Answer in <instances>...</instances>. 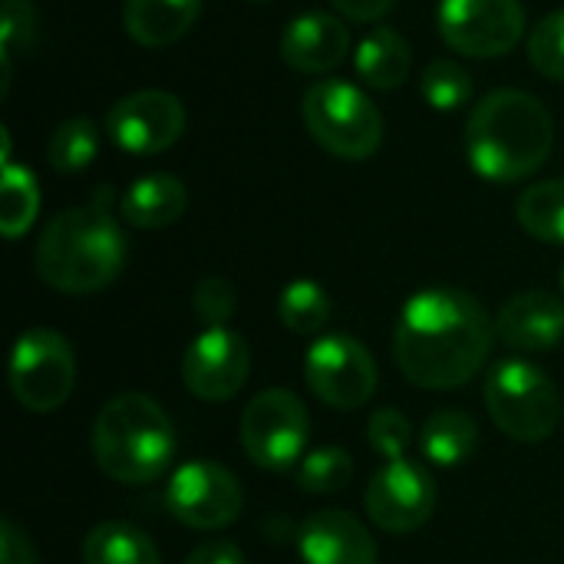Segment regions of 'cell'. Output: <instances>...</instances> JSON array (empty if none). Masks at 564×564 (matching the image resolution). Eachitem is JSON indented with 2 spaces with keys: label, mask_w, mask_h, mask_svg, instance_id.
<instances>
[{
  "label": "cell",
  "mask_w": 564,
  "mask_h": 564,
  "mask_svg": "<svg viewBox=\"0 0 564 564\" xmlns=\"http://www.w3.org/2000/svg\"><path fill=\"white\" fill-rule=\"evenodd\" d=\"M496 321L459 288H426L413 294L393 327V360L423 390L466 387L489 360Z\"/></svg>",
  "instance_id": "6da1fadb"
},
{
  "label": "cell",
  "mask_w": 564,
  "mask_h": 564,
  "mask_svg": "<svg viewBox=\"0 0 564 564\" xmlns=\"http://www.w3.org/2000/svg\"><path fill=\"white\" fill-rule=\"evenodd\" d=\"M552 149L555 119L525 89H492L466 119V159L486 182H522L549 162Z\"/></svg>",
  "instance_id": "7a4b0ae2"
},
{
  "label": "cell",
  "mask_w": 564,
  "mask_h": 564,
  "mask_svg": "<svg viewBox=\"0 0 564 564\" xmlns=\"http://www.w3.org/2000/svg\"><path fill=\"white\" fill-rule=\"evenodd\" d=\"M129 258L122 225L102 205L66 208L46 221L36 241V274L63 294H96L109 288Z\"/></svg>",
  "instance_id": "3957f363"
},
{
  "label": "cell",
  "mask_w": 564,
  "mask_h": 564,
  "mask_svg": "<svg viewBox=\"0 0 564 564\" xmlns=\"http://www.w3.org/2000/svg\"><path fill=\"white\" fill-rule=\"evenodd\" d=\"M178 436L169 413L145 393L112 397L93 423V459L119 486H149L169 473Z\"/></svg>",
  "instance_id": "277c9868"
},
{
  "label": "cell",
  "mask_w": 564,
  "mask_h": 564,
  "mask_svg": "<svg viewBox=\"0 0 564 564\" xmlns=\"http://www.w3.org/2000/svg\"><path fill=\"white\" fill-rule=\"evenodd\" d=\"M301 112L311 139L334 159L364 162L383 142V116L377 102L347 79H317L304 93Z\"/></svg>",
  "instance_id": "5b68a950"
},
{
  "label": "cell",
  "mask_w": 564,
  "mask_h": 564,
  "mask_svg": "<svg viewBox=\"0 0 564 564\" xmlns=\"http://www.w3.org/2000/svg\"><path fill=\"white\" fill-rule=\"evenodd\" d=\"M486 406L492 423L516 443H545L558 420L562 400L545 370L529 360H502L486 377Z\"/></svg>",
  "instance_id": "8992f818"
},
{
  "label": "cell",
  "mask_w": 564,
  "mask_h": 564,
  "mask_svg": "<svg viewBox=\"0 0 564 564\" xmlns=\"http://www.w3.org/2000/svg\"><path fill=\"white\" fill-rule=\"evenodd\" d=\"M76 387V357L63 334L30 327L10 354V390L30 413H56Z\"/></svg>",
  "instance_id": "52a82bcc"
},
{
  "label": "cell",
  "mask_w": 564,
  "mask_h": 564,
  "mask_svg": "<svg viewBox=\"0 0 564 564\" xmlns=\"http://www.w3.org/2000/svg\"><path fill=\"white\" fill-rule=\"evenodd\" d=\"M311 440V413L284 387H271L258 393L241 413V446L248 459L268 473H284L297 466L307 453Z\"/></svg>",
  "instance_id": "ba28073f"
},
{
  "label": "cell",
  "mask_w": 564,
  "mask_h": 564,
  "mask_svg": "<svg viewBox=\"0 0 564 564\" xmlns=\"http://www.w3.org/2000/svg\"><path fill=\"white\" fill-rule=\"evenodd\" d=\"M311 393L334 410H360L377 393V364L350 334H324L304 357Z\"/></svg>",
  "instance_id": "9c48e42d"
},
{
  "label": "cell",
  "mask_w": 564,
  "mask_h": 564,
  "mask_svg": "<svg viewBox=\"0 0 564 564\" xmlns=\"http://www.w3.org/2000/svg\"><path fill=\"white\" fill-rule=\"evenodd\" d=\"M440 33L463 56L496 59L512 53L525 36L519 0H440Z\"/></svg>",
  "instance_id": "30bf717a"
},
{
  "label": "cell",
  "mask_w": 564,
  "mask_h": 564,
  "mask_svg": "<svg viewBox=\"0 0 564 564\" xmlns=\"http://www.w3.org/2000/svg\"><path fill=\"white\" fill-rule=\"evenodd\" d=\"M165 509L188 529L215 532L238 522L245 492L225 466L212 459H192L172 473L165 486Z\"/></svg>",
  "instance_id": "8fae6325"
},
{
  "label": "cell",
  "mask_w": 564,
  "mask_h": 564,
  "mask_svg": "<svg viewBox=\"0 0 564 564\" xmlns=\"http://www.w3.org/2000/svg\"><path fill=\"white\" fill-rule=\"evenodd\" d=\"M188 116L178 96L165 89H139L112 102L106 135L129 155H159L185 135Z\"/></svg>",
  "instance_id": "7c38bea8"
},
{
  "label": "cell",
  "mask_w": 564,
  "mask_h": 564,
  "mask_svg": "<svg viewBox=\"0 0 564 564\" xmlns=\"http://www.w3.org/2000/svg\"><path fill=\"white\" fill-rule=\"evenodd\" d=\"M370 522L390 535H410L423 529L436 512V482L426 466L413 459L387 463L364 492Z\"/></svg>",
  "instance_id": "4fadbf2b"
},
{
  "label": "cell",
  "mask_w": 564,
  "mask_h": 564,
  "mask_svg": "<svg viewBox=\"0 0 564 564\" xmlns=\"http://www.w3.org/2000/svg\"><path fill=\"white\" fill-rule=\"evenodd\" d=\"M251 373L248 340L231 327H205L182 354V383L205 403H225L241 393Z\"/></svg>",
  "instance_id": "5bb4252c"
},
{
  "label": "cell",
  "mask_w": 564,
  "mask_h": 564,
  "mask_svg": "<svg viewBox=\"0 0 564 564\" xmlns=\"http://www.w3.org/2000/svg\"><path fill=\"white\" fill-rule=\"evenodd\" d=\"M297 552L304 564H377V542L344 509H321L297 529Z\"/></svg>",
  "instance_id": "9a60e30c"
},
{
  "label": "cell",
  "mask_w": 564,
  "mask_h": 564,
  "mask_svg": "<svg viewBox=\"0 0 564 564\" xmlns=\"http://www.w3.org/2000/svg\"><path fill=\"white\" fill-rule=\"evenodd\" d=\"M350 53V30L340 17L307 10L294 17L281 33V56L291 69L321 76L337 69Z\"/></svg>",
  "instance_id": "2e32d148"
},
{
  "label": "cell",
  "mask_w": 564,
  "mask_h": 564,
  "mask_svg": "<svg viewBox=\"0 0 564 564\" xmlns=\"http://www.w3.org/2000/svg\"><path fill=\"white\" fill-rule=\"evenodd\" d=\"M496 337L519 354H545L564 340V301L549 291L509 297L496 317Z\"/></svg>",
  "instance_id": "e0dca14e"
},
{
  "label": "cell",
  "mask_w": 564,
  "mask_h": 564,
  "mask_svg": "<svg viewBox=\"0 0 564 564\" xmlns=\"http://www.w3.org/2000/svg\"><path fill=\"white\" fill-rule=\"evenodd\" d=\"M188 208V188L172 172H149L135 178L119 202V215L126 225L152 231L175 225Z\"/></svg>",
  "instance_id": "ac0fdd59"
},
{
  "label": "cell",
  "mask_w": 564,
  "mask_h": 564,
  "mask_svg": "<svg viewBox=\"0 0 564 564\" xmlns=\"http://www.w3.org/2000/svg\"><path fill=\"white\" fill-rule=\"evenodd\" d=\"M202 0H126L122 26L126 33L149 50L178 43L198 20Z\"/></svg>",
  "instance_id": "d6986e66"
},
{
  "label": "cell",
  "mask_w": 564,
  "mask_h": 564,
  "mask_svg": "<svg viewBox=\"0 0 564 564\" xmlns=\"http://www.w3.org/2000/svg\"><path fill=\"white\" fill-rule=\"evenodd\" d=\"M354 63H357V76L370 89H397L406 83L413 69V50L406 36L397 33L393 26H377L360 40Z\"/></svg>",
  "instance_id": "ffe728a7"
},
{
  "label": "cell",
  "mask_w": 564,
  "mask_h": 564,
  "mask_svg": "<svg viewBox=\"0 0 564 564\" xmlns=\"http://www.w3.org/2000/svg\"><path fill=\"white\" fill-rule=\"evenodd\" d=\"M476 446H479V426L473 416L459 410H440L423 423L420 449L433 466L443 469L463 466L466 459H473Z\"/></svg>",
  "instance_id": "44dd1931"
},
{
  "label": "cell",
  "mask_w": 564,
  "mask_h": 564,
  "mask_svg": "<svg viewBox=\"0 0 564 564\" xmlns=\"http://www.w3.org/2000/svg\"><path fill=\"white\" fill-rule=\"evenodd\" d=\"M83 564H162L155 542L129 522H99L83 539Z\"/></svg>",
  "instance_id": "7402d4cb"
},
{
  "label": "cell",
  "mask_w": 564,
  "mask_h": 564,
  "mask_svg": "<svg viewBox=\"0 0 564 564\" xmlns=\"http://www.w3.org/2000/svg\"><path fill=\"white\" fill-rule=\"evenodd\" d=\"M516 218L535 241L564 245V178L529 185L516 202Z\"/></svg>",
  "instance_id": "603a6c76"
},
{
  "label": "cell",
  "mask_w": 564,
  "mask_h": 564,
  "mask_svg": "<svg viewBox=\"0 0 564 564\" xmlns=\"http://www.w3.org/2000/svg\"><path fill=\"white\" fill-rule=\"evenodd\" d=\"M36 212H40L36 175L26 165L3 162V172H0V228H3V238L17 241L20 235H26V228L36 221Z\"/></svg>",
  "instance_id": "cb8c5ba5"
},
{
  "label": "cell",
  "mask_w": 564,
  "mask_h": 564,
  "mask_svg": "<svg viewBox=\"0 0 564 564\" xmlns=\"http://www.w3.org/2000/svg\"><path fill=\"white\" fill-rule=\"evenodd\" d=\"M278 317L281 324L297 334V337H317L327 321H330V297L327 291L317 284V281H291L284 291H281V301H278Z\"/></svg>",
  "instance_id": "d4e9b609"
},
{
  "label": "cell",
  "mask_w": 564,
  "mask_h": 564,
  "mask_svg": "<svg viewBox=\"0 0 564 564\" xmlns=\"http://www.w3.org/2000/svg\"><path fill=\"white\" fill-rule=\"evenodd\" d=\"M96 155H99V129L86 116H73L59 122L46 142V159L63 175H76L89 169Z\"/></svg>",
  "instance_id": "484cf974"
},
{
  "label": "cell",
  "mask_w": 564,
  "mask_h": 564,
  "mask_svg": "<svg viewBox=\"0 0 564 564\" xmlns=\"http://www.w3.org/2000/svg\"><path fill=\"white\" fill-rule=\"evenodd\" d=\"M354 479V459L347 449L340 446H321V449H311L301 463H297V473H294V482L304 489V492H317V496H327V492H340L347 489Z\"/></svg>",
  "instance_id": "4316f807"
},
{
  "label": "cell",
  "mask_w": 564,
  "mask_h": 564,
  "mask_svg": "<svg viewBox=\"0 0 564 564\" xmlns=\"http://www.w3.org/2000/svg\"><path fill=\"white\" fill-rule=\"evenodd\" d=\"M420 93L436 112H456L473 99V76H469L466 66L443 56V59H433L423 69Z\"/></svg>",
  "instance_id": "83f0119b"
},
{
  "label": "cell",
  "mask_w": 564,
  "mask_h": 564,
  "mask_svg": "<svg viewBox=\"0 0 564 564\" xmlns=\"http://www.w3.org/2000/svg\"><path fill=\"white\" fill-rule=\"evenodd\" d=\"M529 59L542 76L564 83V7L535 23L529 36Z\"/></svg>",
  "instance_id": "f1b7e54d"
},
{
  "label": "cell",
  "mask_w": 564,
  "mask_h": 564,
  "mask_svg": "<svg viewBox=\"0 0 564 564\" xmlns=\"http://www.w3.org/2000/svg\"><path fill=\"white\" fill-rule=\"evenodd\" d=\"M367 440L370 446L387 459V463H397V459H406V449L413 446V423L393 410V406H383L370 416L367 423Z\"/></svg>",
  "instance_id": "f546056e"
},
{
  "label": "cell",
  "mask_w": 564,
  "mask_h": 564,
  "mask_svg": "<svg viewBox=\"0 0 564 564\" xmlns=\"http://www.w3.org/2000/svg\"><path fill=\"white\" fill-rule=\"evenodd\" d=\"M192 307L205 327H228L238 311V291L225 278H202L192 294Z\"/></svg>",
  "instance_id": "4dcf8cb0"
},
{
  "label": "cell",
  "mask_w": 564,
  "mask_h": 564,
  "mask_svg": "<svg viewBox=\"0 0 564 564\" xmlns=\"http://www.w3.org/2000/svg\"><path fill=\"white\" fill-rule=\"evenodd\" d=\"M36 30V10L30 0H3V17H0V43H3V59H13L20 46L30 43Z\"/></svg>",
  "instance_id": "1f68e13d"
},
{
  "label": "cell",
  "mask_w": 564,
  "mask_h": 564,
  "mask_svg": "<svg viewBox=\"0 0 564 564\" xmlns=\"http://www.w3.org/2000/svg\"><path fill=\"white\" fill-rule=\"evenodd\" d=\"M0 564H36L30 535L13 519L0 522Z\"/></svg>",
  "instance_id": "d6a6232c"
},
{
  "label": "cell",
  "mask_w": 564,
  "mask_h": 564,
  "mask_svg": "<svg viewBox=\"0 0 564 564\" xmlns=\"http://www.w3.org/2000/svg\"><path fill=\"white\" fill-rule=\"evenodd\" d=\"M185 564H245V552L235 542H205L185 558Z\"/></svg>",
  "instance_id": "836d02e7"
},
{
  "label": "cell",
  "mask_w": 564,
  "mask_h": 564,
  "mask_svg": "<svg viewBox=\"0 0 564 564\" xmlns=\"http://www.w3.org/2000/svg\"><path fill=\"white\" fill-rule=\"evenodd\" d=\"M337 7V13H344L347 20H360V23H370V20H380L393 10L397 0H330Z\"/></svg>",
  "instance_id": "e575fe53"
},
{
  "label": "cell",
  "mask_w": 564,
  "mask_h": 564,
  "mask_svg": "<svg viewBox=\"0 0 564 564\" xmlns=\"http://www.w3.org/2000/svg\"><path fill=\"white\" fill-rule=\"evenodd\" d=\"M558 288H562V294H564V264H562V271H558Z\"/></svg>",
  "instance_id": "d590c367"
},
{
  "label": "cell",
  "mask_w": 564,
  "mask_h": 564,
  "mask_svg": "<svg viewBox=\"0 0 564 564\" xmlns=\"http://www.w3.org/2000/svg\"><path fill=\"white\" fill-rule=\"evenodd\" d=\"M254 3H264V0H254Z\"/></svg>",
  "instance_id": "8d00e7d4"
}]
</instances>
